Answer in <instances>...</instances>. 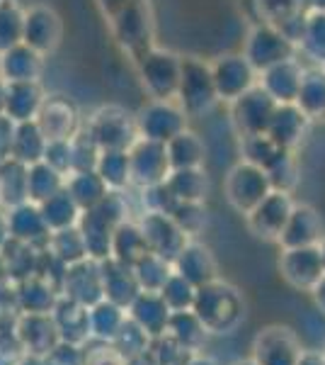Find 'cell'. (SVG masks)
Returning <instances> with one entry per match:
<instances>
[{"instance_id": "obj_1", "label": "cell", "mask_w": 325, "mask_h": 365, "mask_svg": "<svg viewBox=\"0 0 325 365\" xmlns=\"http://www.w3.org/2000/svg\"><path fill=\"white\" fill-rule=\"evenodd\" d=\"M180 103L185 113L202 115L218 100L216 81L211 66H206L199 58H182V76H180Z\"/></svg>"}, {"instance_id": "obj_2", "label": "cell", "mask_w": 325, "mask_h": 365, "mask_svg": "<svg viewBox=\"0 0 325 365\" xmlns=\"http://www.w3.org/2000/svg\"><path fill=\"white\" fill-rule=\"evenodd\" d=\"M294 51H297V44H294L279 27L260 22L250 32V37H247L243 56L250 61V66L255 68L257 73H262V71L272 68L275 63L294 58Z\"/></svg>"}, {"instance_id": "obj_3", "label": "cell", "mask_w": 325, "mask_h": 365, "mask_svg": "<svg viewBox=\"0 0 325 365\" xmlns=\"http://www.w3.org/2000/svg\"><path fill=\"white\" fill-rule=\"evenodd\" d=\"M272 192V182L265 168L255 163H238L226 178V195L228 202L238 212H252Z\"/></svg>"}, {"instance_id": "obj_4", "label": "cell", "mask_w": 325, "mask_h": 365, "mask_svg": "<svg viewBox=\"0 0 325 365\" xmlns=\"http://www.w3.org/2000/svg\"><path fill=\"white\" fill-rule=\"evenodd\" d=\"M277 100L262 86H252L238 100H233V125L240 137L265 134L270 129L272 117L277 113Z\"/></svg>"}, {"instance_id": "obj_5", "label": "cell", "mask_w": 325, "mask_h": 365, "mask_svg": "<svg viewBox=\"0 0 325 365\" xmlns=\"http://www.w3.org/2000/svg\"><path fill=\"white\" fill-rule=\"evenodd\" d=\"M292 212H294V202H292V197H289V192L272 190L255 210L247 212V227H250V232L260 239L279 241Z\"/></svg>"}, {"instance_id": "obj_6", "label": "cell", "mask_w": 325, "mask_h": 365, "mask_svg": "<svg viewBox=\"0 0 325 365\" xmlns=\"http://www.w3.org/2000/svg\"><path fill=\"white\" fill-rule=\"evenodd\" d=\"M279 270L294 287H316L325 275V256L321 246L284 249L279 258Z\"/></svg>"}, {"instance_id": "obj_7", "label": "cell", "mask_w": 325, "mask_h": 365, "mask_svg": "<svg viewBox=\"0 0 325 365\" xmlns=\"http://www.w3.org/2000/svg\"><path fill=\"white\" fill-rule=\"evenodd\" d=\"M144 81L149 86V91L158 100H170L180 91V76H182V61L168 51H151L149 56H144Z\"/></svg>"}, {"instance_id": "obj_8", "label": "cell", "mask_w": 325, "mask_h": 365, "mask_svg": "<svg viewBox=\"0 0 325 365\" xmlns=\"http://www.w3.org/2000/svg\"><path fill=\"white\" fill-rule=\"evenodd\" d=\"M216 81V91L221 100H238L243 93L250 91L255 86V73L257 71L250 66V61L243 54H228L218 58L216 66H211Z\"/></svg>"}, {"instance_id": "obj_9", "label": "cell", "mask_w": 325, "mask_h": 365, "mask_svg": "<svg viewBox=\"0 0 325 365\" xmlns=\"http://www.w3.org/2000/svg\"><path fill=\"white\" fill-rule=\"evenodd\" d=\"M301 349L297 336L287 327L262 329L255 339V358L257 365H299Z\"/></svg>"}, {"instance_id": "obj_10", "label": "cell", "mask_w": 325, "mask_h": 365, "mask_svg": "<svg viewBox=\"0 0 325 365\" xmlns=\"http://www.w3.org/2000/svg\"><path fill=\"white\" fill-rule=\"evenodd\" d=\"M139 127L144 132V139L168 144L173 137L185 132V113L170 105L168 100H158L141 113Z\"/></svg>"}, {"instance_id": "obj_11", "label": "cell", "mask_w": 325, "mask_h": 365, "mask_svg": "<svg viewBox=\"0 0 325 365\" xmlns=\"http://www.w3.org/2000/svg\"><path fill=\"white\" fill-rule=\"evenodd\" d=\"M323 237V220L309 205H294L284 232H282V246L284 249H304V246H318Z\"/></svg>"}, {"instance_id": "obj_12", "label": "cell", "mask_w": 325, "mask_h": 365, "mask_svg": "<svg viewBox=\"0 0 325 365\" xmlns=\"http://www.w3.org/2000/svg\"><path fill=\"white\" fill-rule=\"evenodd\" d=\"M311 117L299 108L297 103H279L277 105V113L272 117L267 134L282 149L292 151L294 146L304 139L306 129H309Z\"/></svg>"}, {"instance_id": "obj_13", "label": "cell", "mask_w": 325, "mask_h": 365, "mask_svg": "<svg viewBox=\"0 0 325 365\" xmlns=\"http://www.w3.org/2000/svg\"><path fill=\"white\" fill-rule=\"evenodd\" d=\"M304 71L297 58H287L282 63H275L272 68L262 71V86L277 103H297L301 78H304Z\"/></svg>"}, {"instance_id": "obj_14", "label": "cell", "mask_w": 325, "mask_h": 365, "mask_svg": "<svg viewBox=\"0 0 325 365\" xmlns=\"http://www.w3.org/2000/svg\"><path fill=\"white\" fill-rule=\"evenodd\" d=\"M132 166L141 182L163 180L170 168L168 149H165V144H161V141H151V139L141 141L132 156Z\"/></svg>"}, {"instance_id": "obj_15", "label": "cell", "mask_w": 325, "mask_h": 365, "mask_svg": "<svg viewBox=\"0 0 325 365\" xmlns=\"http://www.w3.org/2000/svg\"><path fill=\"white\" fill-rule=\"evenodd\" d=\"M297 105L311 117V120L325 117V68L323 66L304 71Z\"/></svg>"}, {"instance_id": "obj_16", "label": "cell", "mask_w": 325, "mask_h": 365, "mask_svg": "<svg viewBox=\"0 0 325 365\" xmlns=\"http://www.w3.org/2000/svg\"><path fill=\"white\" fill-rule=\"evenodd\" d=\"M25 42L32 49H51L58 42V20L51 10L37 8L25 20Z\"/></svg>"}, {"instance_id": "obj_17", "label": "cell", "mask_w": 325, "mask_h": 365, "mask_svg": "<svg viewBox=\"0 0 325 365\" xmlns=\"http://www.w3.org/2000/svg\"><path fill=\"white\" fill-rule=\"evenodd\" d=\"M299 46L306 56L313 58L316 63H321V66H325V10L311 8L309 13H306Z\"/></svg>"}, {"instance_id": "obj_18", "label": "cell", "mask_w": 325, "mask_h": 365, "mask_svg": "<svg viewBox=\"0 0 325 365\" xmlns=\"http://www.w3.org/2000/svg\"><path fill=\"white\" fill-rule=\"evenodd\" d=\"M168 149V158H170V166L175 170L180 168H199L204 158V146L202 141L197 139V134L192 132H180L177 137H173L165 144Z\"/></svg>"}, {"instance_id": "obj_19", "label": "cell", "mask_w": 325, "mask_h": 365, "mask_svg": "<svg viewBox=\"0 0 325 365\" xmlns=\"http://www.w3.org/2000/svg\"><path fill=\"white\" fill-rule=\"evenodd\" d=\"M168 187L182 202H199L206 195V175L199 168H180L170 175Z\"/></svg>"}, {"instance_id": "obj_20", "label": "cell", "mask_w": 325, "mask_h": 365, "mask_svg": "<svg viewBox=\"0 0 325 365\" xmlns=\"http://www.w3.org/2000/svg\"><path fill=\"white\" fill-rule=\"evenodd\" d=\"M41 134L46 139H63L68 137L70 127H73V108L63 100H54V103L44 105L41 110Z\"/></svg>"}, {"instance_id": "obj_21", "label": "cell", "mask_w": 325, "mask_h": 365, "mask_svg": "<svg viewBox=\"0 0 325 365\" xmlns=\"http://www.w3.org/2000/svg\"><path fill=\"white\" fill-rule=\"evenodd\" d=\"M257 8L260 22H267L275 27H284L289 20L306 13V3L309 0H252Z\"/></svg>"}, {"instance_id": "obj_22", "label": "cell", "mask_w": 325, "mask_h": 365, "mask_svg": "<svg viewBox=\"0 0 325 365\" xmlns=\"http://www.w3.org/2000/svg\"><path fill=\"white\" fill-rule=\"evenodd\" d=\"M92 137L97 141H102V144H107V149H122V146L129 144V139H132V127H129L127 117L112 115V110H110V113H105L95 122Z\"/></svg>"}, {"instance_id": "obj_23", "label": "cell", "mask_w": 325, "mask_h": 365, "mask_svg": "<svg viewBox=\"0 0 325 365\" xmlns=\"http://www.w3.org/2000/svg\"><path fill=\"white\" fill-rule=\"evenodd\" d=\"M282 151H287V149H282V146L277 144V141L272 139L267 132L243 137V156H245V161L247 163H255V166L265 168V170H267V166L282 154Z\"/></svg>"}, {"instance_id": "obj_24", "label": "cell", "mask_w": 325, "mask_h": 365, "mask_svg": "<svg viewBox=\"0 0 325 365\" xmlns=\"http://www.w3.org/2000/svg\"><path fill=\"white\" fill-rule=\"evenodd\" d=\"M267 175H270V182H272V190L292 192V187L299 182L297 158L289 154V151H282V154L267 166Z\"/></svg>"}, {"instance_id": "obj_25", "label": "cell", "mask_w": 325, "mask_h": 365, "mask_svg": "<svg viewBox=\"0 0 325 365\" xmlns=\"http://www.w3.org/2000/svg\"><path fill=\"white\" fill-rule=\"evenodd\" d=\"M39 68L34 49H13V54L5 56V73L13 83H25L32 81Z\"/></svg>"}, {"instance_id": "obj_26", "label": "cell", "mask_w": 325, "mask_h": 365, "mask_svg": "<svg viewBox=\"0 0 325 365\" xmlns=\"http://www.w3.org/2000/svg\"><path fill=\"white\" fill-rule=\"evenodd\" d=\"M13 93L17 98H5V105H8V113L13 120H29V115L37 110L39 105V93L34 86H29V81L25 83H15L13 86Z\"/></svg>"}, {"instance_id": "obj_27", "label": "cell", "mask_w": 325, "mask_h": 365, "mask_svg": "<svg viewBox=\"0 0 325 365\" xmlns=\"http://www.w3.org/2000/svg\"><path fill=\"white\" fill-rule=\"evenodd\" d=\"M180 253L182 275H187L190 280H197V273H204L206 280L214 275V261H211L209 251L202 249V246H190V249H182Z\"/></svg>"}, {"instance_id": "obj_28", "label": "cell", "mask_w": 325, "mask_h": 365, "mask_svg": "<svg viewBox=\"0 0 325 365\" xmlns=\"http://www.w3.org/2000/svg\"><path fill=\"white\" fill-rule=\"evenodd\" d=\"M17 37H25V20L10 8H0V49H8L17 42Z\"/></svg>"}, {"instance_id": "obj_29", "label": "cell", "mask_w": 325, "mask_h": 365, "mask_svg": "<svg viewBox=\"0 0 325 365\" xmlns=\"http://www.w3.org/2000/svg\"><path fill=\"white\" fill-rule=\"evenodd\" d=\"M299 365H323V361H321V358H316V356H301Z\"/></svg>"}, {"instance_id": "obj_30", "label": "cell", "mask_w": 325, "mask_h": 365, "mask_svg": "<svg viewBox=\"0 0 325 365\" xmlns=\"http://www.w3.org/2000/svg\"><path fill=\"white\" fill-rule=\"evenodd\" d=\"M309 5L316 10H325V0H309Z\"/></svg>"}, {"instance_id": "obj_31", "label": "cell", "mask_w": 325, "mask_h": 365, "mask_svg": "<svg viewBox=\"0 0 325 365\" xmlns=\"http://www.w3.org/2000/svg\"><path fill=\"white\" fill-rule=\"evenodd\" d=\"M323 68H325V66H323Z\"/></svg>"}]
</instances>
